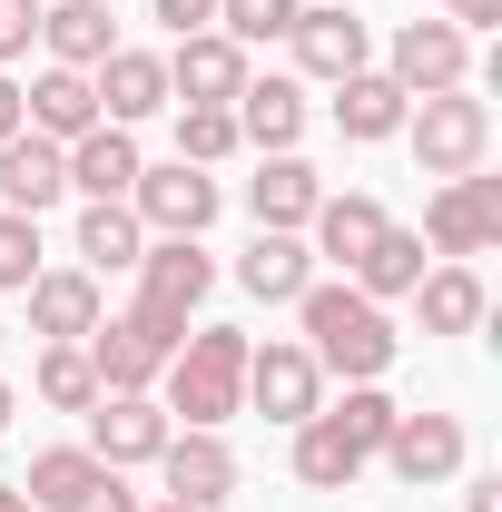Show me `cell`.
<instances>
[{"instance_id": "ac0fdd59", "label": "cell", "mask_w": 502, "mask_h": 512, "mask_svg": "<svg viewBox=\"0 0 502 512\" xmlns=\"http://www.w3.org/2000/svg\"><path fill=\"white\" fill-rule=\"evenodd\" d=\"M237 138H247L256 158H276V148H296L306 138V79H256L247 69V89H237Z\"/></svg>"}, {"instance_id": "7a4b0ae2", "label": "cell", "mask_w": 502, "mask_h": 512, "mask_svg": "<svg viewBox=\"0 0 502 512\" xmlns=\"http://www.w3.org/2000/svg\"><path fill=\"white\" fill-rule=\"evenodd\" d=\"M158 384H168V424L217 434V424L247 404V335H237V325H188Z\"/></svg>"}, {"instance_id": "7c38bea8", "label": "cell", "mask_w": 502, "mask_h": 512, "mask_svg": "<svg viewBox=\"0 0 502 512\" xmlns=\"http://www.w3.org/2000/svg\"><path fill=\"white\" fill-rule=\"evenodd\" d=\"M168 434H178V424H168V404H158V394H99V404H89V453H99L109 473L158 463Z\"/></svg>"}, {"instance_id": "d6a6232c", "label": "cell", "mask_w": 502, "mask_h": 512, "mask_svg": "<svg viewBox=\"0 0 502 512\" xmlns=\"http://www.w3.org/2000/svg\"><path fill=\"white\" fill-rule=\"evenodd\" d=\"M247 138H237V109H178V158L188 168H217V158H237Z\"/></svg>"}, {"instance_id": "44dd1931", "label": "cell", "mask_w": 502, "mask_h": 512, "mask_svg": "<svg viewBox=\"0 0 502 512\" xmlns=\"http://www.w3.org/2000/svg\"><path fill=\"white\" fill-rule=\"evenodd\" d=\"M20 119L40 128V138H89L99 128V89H89V69H40L30 89H20Z\"/></svg>"}, {"instance_id": "4fadbf2b", "label": "cell", "mask_w": 502, "mask_h": 512, "mask_svg": "<svg viewBox=\"0 0 502 512\" xmlns=\"http://www.w3.org/2000/svg\"><path fill=\"white\" fill-rule=\"evenodd\" d=\"M60 197H69V148L60 138H40V128L0 138V207L10 217H50Z\"/></svg>"}, {"instance_id": "4316f807", "label": "cell", "mask_w": 502, "mask_h": 512, "mask_svg": "<svg viewBox=\"0 0 502 512\" xmlns=\"http://www.w3.org/2000/svg\"><path fill=\"white\" fill-rule=\"evenodd\" d=\"M138 256H148V227L128 217V197H89V207H79V266H89V276H119Z\"/></svg>"}, {"instance_id": "83f0119b", "label": "cell", "mask_w": 502, "mask_h": 512, "mask_svg": "<svg viewBox=\"0 0 502 512\" xmlns=\"http://www.w3.org/2000/svg\"><path fill=\"white\" fill-rule=\"evenodd\" d=\"M365 463H375V453L345 444V434L325 424V404L296 424V483H315V493H355V473H365Z\"/></svg>"}, {"instance_id": "f6af8a7d", "label": "cell", "mask_w": 502, "mask_h": 512, "mask_svg": "<svg viewBox=\"0 0 502 512\" xmlns=\"http://www.w3.org/2000/svg\"><path fill=\"white\" fill-rule=\"evenodd\" d=\"M0 335H10V325H0Z\"/></svg>"}, {"instance_id": "cb8c5ba5", "label": "cell", "mask_w": 502, "mask_h": 512, "mask_svg": "<svg viewBox=\"0 0 502 512\" xmlns=\"http://www.w3.org/2000/svg\"><path fill=\"white\" fill-rule=\"evenodd\" d=\"M138 168H148V158H138V138H128V128H89V138H69V188L79 197H128L138 188Z\"/></svg>"}, {"instance_id": "8fae6325", "label": "cell", "mask_w": 502, "mask_h": 512, "mask_svg": "<svg viewBox=\"0 0 502 512\" xmlns=\"http://www.w3.org/2000/svg\"><path fill=\"white\" fill-rule=\"evenodd\" d=\"M296 69L306 79H355V69H375V30L345 10V0H315V10H296Z\"/></svg>"}, {"instance_id": "4dcf8cb0", "label": "cell", "mask_w": 502, "mask_h": 512, "mask_svg": "<svg viewBox=\"0 0 502 512\" xmlns=\"http://www.w3.org/2000/svg\"><path fill=\"white\" fill-rule=\"evenodd\" d=\"M40 404H50V414H89V404H99L89 345H40Z\"/></svg>"}, {"instance_id": "ee69618b", "label": "cell", "mask_w": 502, "mask_h": 512, "mask_svg": "<svg viewBox=\"0 0 502 512\" xmlns=\"http://www.w3.org/2000/svg\"><path fill=\"white\" fill-rule=\"evenodd\" d=\"M138 512H188V503H168V493H158V503H138Z\"/></svg>"}, {"instance_id": "d6986e66", "label": "cell", "mask_w": 502, "mask_h": 512, "mask_svg": "<svg viewBox=\"0 0 502 512\" xmlns=\"http://www.w3.org/2000/svg\"><path fill=\"white\" fill-rule=\"evenodd\" d=\"M315 197H325V178H315V168L296 158V148L256 158V178H247V207H256V227H286V237H306Z\"/></svg>"}, {"instance_id": "484cf974", "label": "cell", "mask_w": 502, "mask_h": 512, "mask_svg": "<svg viewBox=\"0 0 502 512\" xmlns=\"http://www.w3.org/2000/svg\"><path fill=\"white\" fill-rule=\"evenodd\" d=\"M404 109H414V99H404V89H394L384 69H355V79H335V128H345L355 148L394 138V128H404Z\"/></svg>"}, {"instance_id": "5b68a950", "label": "cell", "mask_w": 502, "mask_h": 512, "mask_svg": "<svg viewBox=\"0 0 502 512\" xmlns=\"http://www.w3.org/2000/svg\"><path fill=\"white\" fill-rule=\"evenodd\" d=\"M414 237L434 256H453V266H473V256L502 237V178H483V168H473V178H443V188L424 197V227H414Z\"/></svg>"}, {"instance_id": "5bb4252c", "label": "cell", "mask_w": 502, "mask_h": 512, "mask_svg": "<svg viewBox=\"0 0 502 512\" xmlns=\"http://www.w3.org/2000/svg\"><path fill=\"white\" fill-rule=\"evenodd\" d=\"M384 463H394V483L434 493V483H453V473H463V424H453V414H394Z\"/></svg>"}, {"instance_id": "7402d4cb", "label": "cell", "mask_w": 502, "mask_h": 512, "mask_svg": "<svg viewBox=\"0 0 502 512\" xmlns=\"http://www.w3.org/2000/svg\"><path fill=\"white\" fill-rule=\"evenodd\" d=\"M306 227H315V256L355 276V266H365V247H375L394 217H384V207H375L365 188H345V197H315V217H306Z\"/></svg>"}, {"instance_id": "9a60e30c", "label": "cell", "mask_w": 502, "mask_h": 512, "mask_svg": "<svg viewBox=\"0 0 502 512\" xmlns=\"http://www.w3.org/2000/svg\"><path fill=\"white\" fill-rule=\"evenodd\" d=\"M158 473H168V503H188V512H217L237 493L227 434H168V444H158Z\"/></svg>"}, {"instance_id": "1f68e13d", "label": "cell", "mask_w": 502, "mask_h": 512, "mask_svg": "<svg viewBox=\"0 0 502 512\" xmlns=\"http://www.w3.org/2000/svg\"><path fill=\"white\" fill-rule=\"evenodd\" d=\"M394 414H404V404H394L384 384H345V404H325V424H335L345 444H365V453H384V434H394Z\"/></svg>"}, {"instance_id": "8992f818", "label": "cell", "mask_w": 502, "mask_h": 512, "mask_svg": "<svg viewBox=\"0 0 502 512\" xmlns=\"http://www.w3.org/2000/svg\"><path fill=\"white\" fill-rule=\"evenodd\" d=\"M217 207H227V188H217L207 168H188V158L138 168V188H128V217H138L148 237H207V227H217Z\"/></svg>"}, {"instance_id": "d4e9b609", "label": "cell", "mask_w": 502, "mask_h": 512, "mask_svg": "<svg viewBox=\"0 0 502 512\" xmlns=\"http://www.w3.org/2000/svg\"><path fill=\"white\" fill-rule=\"evenodd\" d=\"M414 306H424V335H473V325L493 316V296H483V276H473V266H453V256L414 276Z\"/></svg>"}, {"instance_id": "f35d334b", "label": "cell", "mask_w": 502, "mask_h": 512, "mask_svg": "<svg viewBox=\"0 0 502 512\" xmlns=\"http://www.w3.org/2000/svg\"><path fill=\"white\" fill-rule=\"evenodd\" d=\"M434 20H453V30H463V40H473V30H493V20H502V0H443Z\"/></svg>"}, {"instance_id": "52a82bcc", "label": "cell", "mask_w": 502, "mask_h": 512, "mask_svg": "<svg viewBox=\"0 0 502 512\" xmlns=\"http://www.w3.org/2000/svg\"><path fill=\"white\" fill-rule=\"evenodd\" d=\"M404 99H443V89H473V40L453 20H404L394 30V69H384Z\"/></svg>"}, {"instance_id": "3957f363", "label": "cell", "mask_w": 502, "mask_h": 512, "mask_svg": "<svg viewBox=\"0 0 502 512\" xmlns=\"http://www.w3.org/2000/svg\"><path fill=\"white\" fill-rule=\"evenodd\" d=\"M207 286H217V256L197 247V237H158V247L138 256V306H128V316L178 345L197 325V306H207Z\"/></svg>"}, {"instance_id": "74e56055", "label": "cell", "mask_w": 502, "mask_h": 512, "mask_svg": "<svg viewBox=\"0 0 502 512\" xmlns=\"http://www.w3.org/2000/svg\"><path fill=\"white\" fill-rule=\"evenodd\" d=\"M69 512H138V493H128V473H99V483H89Z\"/></svg>"}, {"instance_id": "7bdbcfd3", "label": "cell", "mask_w": 502, "mask_h": 512, "mask_svg": "<svg viewBox=\"0 0 502 512\" xmlns=\"http://www.w3.org/2000/svg\"><path fill=\"white\" fill-rule=\"evenodd\" d=\"M10 414H20V394H10V384H0V434H10Z\"/></svg>"}, {"instance_id": "e0dca14e", "label": "cell", "mask_w": 502, "mask_h": 512, "mask_svg": "<svg viewBox=\"0 0 502 512\" xmlns=\"http://www.w3.org/2000/svg\"><path fill=\"white\" fill-rule=\"evenodd\" d=\"M89 89H99V119L109 128H138L168 109V60L158 50H109V60L89 69Z\"/></svg>"}, {"instance_id": "9c48e42d", "label": "cell", "mask_w": 502, "mask_h": 512, "mask_svg": "<svg viewBox=\"0 0 502 512\" xmlns=\"http://www.w3.org/2000/svg\"><path fill=\"white\" fill-rule=\"evenodd\" d=\"M79 345H89V375H99V394H148V384L168 375V355H178L168 335H148L138 316H99Z\"/></svg>"}, {"instance_id": "8d00e7d4", "label": "cell", "mask_w": 502, "mask_h": 512, "mask_svg": "<svg viewBox=\"0 0 502 512\" xmlns=\"http://www.w3.org/2000/svg\"><path fill=\"white\" fill-rule=\"evenodd\" d=\"M158 20H168V40H197V30H217V0H148Z\"/></svg>"}, {"instance_id": "f1b7e54d", "label": "cell", "mask_w": 502, "mask_h": 512, "mask_svg": "<svg viewBox=\"0 0 502 512\" xmlns=\"http://www.w3.org/2000/svg\"><path fill=\"white\" fill-rule=\"evenodd\" d=\"M99 473H109V463H99L89 444H50V453H30L20 493H30V512H69L79 493H89V483H99Z\"/></svg>"}, {"instance_id": "2e32d148", "label": "cell", "mask_w": 502, "mask_h": 512, "mask_svg": "<svg viewBox=\"0 0 502 512\" xmlns=\"http://www.w3.org/2000/svg\"><path fill=\"white\" fill-rule=\"evenodd\" d=\"M20 296H30V335H50V345H79L89 325L109 316V306H99V276H89V266H40V276H30Z\"/></svg>"}, {"instance_id": "603a6c76", "label": "cell", "mask_w": 502, "mask_h": 512, "mask_svg": "<svg viewBox=\"0 0 502 512\" xmlns=\"http://www.w3.org/2000/svg\"><path fill=\"white\" fill-rule=\"evenodd\" d=\"M40 40H50V69H99L119 50L109 0H40Z\"/></svg>"}, {"instance_id": "277c9868", "label": "cell", "mask_w": 502, "mask_h": 512, "mask_svg": "<svg viewBox=\"0 0 502 512\" xmlns=\"http://www.w3.org/2000/svg\"><path fill=\"white\" fill-rule=\"evenodd\" d=\"M404 128H414V158H424V178H473V168H483V148H493V109H483L473 89L414 99V109H404Z\"/></svg>"}, {"instance_id": "836d02e7", "label": "cell", "mask_w": 502, "mask_h": 512, "mask_svg": "<svg viewBox=\"0 0 502 512\" xmlns=\"http://www.w3.org/2000/svg\"><path fill=\"white\" fill-rule=\"evenodd\" d=\"M296 10H306V0H217V30L247 50V40H286V30H296Z\"/></svg>"}, {"instance_id": "30bf717a", "label": "cell", "mask_w": 502, "mask_h": 512, "mask_svg": "<svg viewBox=\"0 0 502 512\" xmlns=\"http://www.w3.org/2000/svg\"><path fill=\"white\" fill-rule=\"evenodd\" d=\"M247 404L266 414V424H306L315 404H325V375H315L306 345H247Z\"/></svg>"}, {"instance_id": "b9f144b4", "label": "cell", "mask_w": 502, "mask_h": 512, "mask_svg": "<svg viewBox=\"0 0 502 512\" xmlns=\"http://www.w3.org/2000/svg\"><path fill=\"white\" fill-rule=\"evenodd\" d=\"M0 512H30V493H20V483H0Z\"/></svg>"}, {"instance_id": "60d3db41", "label": "cell", "mask_w": 502, "mask_h": 512, "mask_svg": "<svg viewBox=\"0 0 502 512\" xmlns=\"http://www.w3.org/2000/svg\"><path fill=\"white\" fill-rule=\"evenodd\" d=\"M463 512H502V473H483V483L463 493Z\"/></svg>"}, {"instance_id": "d590c367", "label": "cell", "mask_w": 502, "mask_h": 512, "mask_svg": "<svg viewBox=\"0 0 502 512\" xmlns=\"http://www.w3.org/2000/svg\"><path fill=\"white\" fill-rule=\"evenodd\" d=\"M30 40H40V0H0V69L30 60Z\"/></svg>"}, {"instance_id": "f546056e", "label": "cell", "mask_w": 502, "mask_h": 512, "mask_svg": "<svg viewBox=\"0 0 502 512\" xmlns=\"http://www.w3.org/2000/svg\"><path fill=\"white\" fill-rule=\"evenodd\" d=\"M414 276H424V237H414V227H384L375 247H365V266H355L345 286H365L375 306H394V296H414Z\"/></svg>"}, {"instance_id": "e575fe53", "label": "cell", "mask_w": 502, "mask_h": 512, "mask_svg": "<svg viewBox=\"0 0 502 512\" xmlns=\"http://www.w3.org/2000/svg\"><path fill=\"white\" fill-rule=\"evenodd\" d=\"M40 276V217H10L0 207V296H20Z\"/></svg>"}, {"instance_id": "6da1fadb", "label": "cell", "mask_w": 502, "mask_h": 512, "mask_svg": "<svg viewBox=\"0 0 502 512\" xmlns=\"http://www.w3.org/2000/svg\"><path fill=\"white\" fill-rule=\"evenodd\" d=\"M296 325H306V355L315 375H345V384H375L394 365V316H384L365 286H325L315 276L306 296H296Z\"/></svg>"}, {"instance_id": "ab89813d", "label": "cell", "mask_w": 502, "mask_h": 512, "mask_svg": "<svg viewBox=\"0 0 502 512\" xmlns=\"http://www.w3.org/2000/svg\"><path fill=\"white\" fill-rule=\"evenodd\" d=\"M20 128H30V119H20V79L0 69V138H20Z\"/></svg>"}, {"instance_id": "ba28073f", "label": "cell", "mask_w": 502, "mask_h": 512, "mask_svg": "<svg viewBox=\"0 0 502 512\" xmlns=\"http://www.w3.org/2000/svg\"><path fill=\"white\" fill-rule=\"evenodd\" d=\"M237 89H247V50L227 30H197L168 50V109H237Z\"/></svg>"}, {"instance_id": "ffe728a7", "label": "cell", "mask_w": 502, "mask_h": 512, "mask_svg": "<svg viewBox=\"0 0 502 512\" xmlns=\"http://www.w3.org/2000/svg\"><path fill=\"white\" fill-rule=\"evenodd\" d=\"M237 286H247L256 306H296V296L315 286V247L286 237V227H256V247L237 256Z\"/></svg>"}]
</instances>
